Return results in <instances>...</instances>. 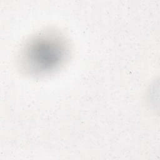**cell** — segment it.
<instances>
[{"instance_id":"obj_1","label":"cell","mask_w":160,"mask_h":160,"mask_svg":"<svg viewBox=\"0 0 160 160\" xmlns=\"http://www.w3.org/2000/svg\"><path fill=\"white\" fill-rule=\"evenodd\" d=\"M31 46L29 54H27L28 60L37 64L36 66L42 69L48 68L54 64L60 59L61 49L58 44L54 42V39H38Z\"/></svg>"}]
</instances>
